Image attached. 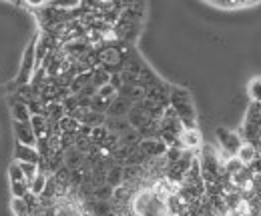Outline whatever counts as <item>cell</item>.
Listing matches in <instances>:
<instances>
[{"label":"cell","instance_id":"7","mask_svg":"<svg viewBox=\"0 0 261 216\" xmlns=\"http://www.w3.org/2000/svg\"><path fill=\"white\" fill-rule=\"evenodd\" d=\"M12 126H14V136H16V140H18V144H24V146L34 148V144H36V136H34L31 124L29 122H14Z\"/></svg>","mask_w":261,"mask_h":216},{"label":"cell","instance_id":"32","mask_svg":"<svg viewBox=\"0 0 261 216\" xmlns=\"http://www.w3.org/2000/svg\"><path fill=\"white\" fill-rule=\"evenodd\" d=\"M259 88H261L259 78H253V80H251V84H249V96H251V102H259Z\"/></svg>","mask_w":261,"mask_h":216},{"label":"cell","instance_id":"33","mask_svg":"<svg viewBox=\"0 0 261 216\" xmlns=\"http://www.w3.org/2000/svg\"><path fill=\"white\" fill-rule=\"evenodd\" d=\"M97 96H100V98H105V100H113V98L117 96V90H115L113 86L105 84L102 88H98V90H97Z\"/></svg>","mask_w":261,"mask_h":216},{"label":"cell","instance_id":"8","mask_svg":"<svg viewBox=\"0 0 261 216\" xmlns=\"http://www.w3.org/2000/svg\"><path fill=\"white\" fill-rule=\"evenodd\" d=\"M130 104L127 98H121V96H115L113 98V102L109 104V108H107V112H105V116L107 118H125V114L130 110Z\"/></svg>","mask_w":261,"mask_h":216},{"label":"cell","instance_id":"13","mask_svg":"<svg viewBox=\"0 0 261 216\" xmlns=\"http://www.w3.org/2000/svg\"><path fill=\"white\" fill-rule=\"evenodd\" d=\"M83 162H85V156L81 155V152H76L74 148H68L63 152V166H65L66 170H79L81 166H83Z\"/></svg>","mask_w":261,"mask_h":216},{"label":"cell","instance_id":"3","mask_svg":"<svg viewBox=\"0 0 261 216\" xmlns=\"http://www.w3.org/2000/svg\"><path fill=\"white\" fill-rule=\"evenodd\" d=\"M173 148H179V150H197L201 148V132L197 128H183L179 134H177V142Z\"/></svg>","mask_w":261,"mask_h":216},{"label":"cell","instance_id":"9","mask_svg":"<svg viewBox=\"0 0 261 216\" xmlns=\"http://www.w3.org/2000/svg\"><path fill=\"white\" fill-rule=\"evenodd\" d=\"M10 106H12V118H14V122H29V120H31L27 102H24L20 96L14 94V98L10 100Z\"/></svg>","mask_w":261,"mask_h":216},{"label":"cell","instance_id":"19","mask_svg":"<svg viewBox=\"0 0 261 216\" xmlns=\"http://www.w3.org/2000/svg\"><path fill=\"white\" fill-rule=\"evenodd\" d=\"M65 116H66V112L61 102H50V104H46V120L59 122V120L65 118Z\"/></svg>","mask_w":261,"mask_h":216},{"label":"cell","instance_id":"27","mask_svg":"<svg viewBox=\"0 0 261 216\" xmlns=\"http://www.w3.org/2000/svg\"><path fill=\"white\" fill-rule=\"evenodd\" d=\"M12 212H14V216H31L33 214L31 208L27 206V202H24L22 198H14V200H12Z\"/></svg>","mask_w":261,"mask_h":216},{"label":"cell","instance_id":"31","mask_svg":"<svg viewBox=\"0 0 261 216\" xmlns=\"http://www.w3.org/2000/svg\"><path fill=\"white\" fill-rule=\"evenodd\" d=\"M211 4L217 6V8H243V6L257 4V2H211Z\"/></svg>","mask_w":261,"mask_h":216},{"label":"cell","instance_id":"21","mask_svg":"<svg viewBox=\"0 0 261 216\" xmlns=\"http://www.w3.org/2000/svg\"><path fill=\"white\" fill-rule=\"evenodd\" d=\"M29 124H31L36 138H44V132H46V118L44 116H31Z\"/></svg>","mask_w":261,"mask_h":216},{"label":"cell","instance_id":"12","mask_svg":"<svg viewBox=\"0 0 261 216\" xmlns=\"http://www.w3.org/2000/svg\"><path fill=\"white\" fill-rule=\"evenodd\" d=\"M235 158H237L243 166H249L253 160L259 158V150H257L253 144H249V142H241V146H239V150H237Z\"/></svg>","mask_w":261,"mask_h":216},{"label":"cell","instance_id":"1","mask_svg":"<svg viewBox=\"0 0 261 216\" xmlns=\"http://www.w3.org/2000/svg\"><path fill=\"white\" fill-rule=\"evenodd\" d=\"M169 106L175 110L177 118L183 128H195V108H193V102H191V96L185 88H179V86H169Z\"/></svg>","mask_w":261,"mask_h":216},{"label":"cell","instance_id":"24","mask_svg":"<svg viewBox=\"0 0 261 216\" xmlns=\"http://www.w3.org/2000/svg\"><path fill=\"white\" fill-rule=\"evenodd\" d=\"M72 148H74L76 152H81L83 156L91 155V152L95 150V146L91 144V140H89V138H74V144H72Z\"/></svg>","mask_w":261,"mask_h":216},{"label":"cell","instance_id":"28","mask_svg":"<svg viewBox=\"0 0 261 216\" xmlns=\"http://www.w3.org/2000/svg\"><path fill=\"white\" fill-rule=\"evenodd\" d=\"M12 186V196L14 198H24L29 194V182L22 180V182H10Z\"/></svg>","mask_w":261,"mask_h":216},{"label":"cell","instance_id":"11","mask_svg":"<svg viewBox=\"0 0 261 216\" xmlns=\"http://www.w3.org/2000/svg\"><path fill=\"white\" fill-rule=\"evenodd\" d=\"M161 80H159V76L151 70V68H147V66H143L141 68V72L137 74V86L139 88H143V90H147V88H153V86H157Z\"/></svg>","mask_w":261,"mask_h":216},{"label":"cell","instance_id":"4","mask_svg":"<svg viewBox=\"0 0 261 216\" xmlns=\"http://www.w3.org/2000/svg\"><path fill=\"white\" fill-rule=\"evenodd\" d=\"M34 68H36V60H34V42H33V44L27 48V52H24V58H22V64H20V72H18V76H16L14 82H16L18 86L29 84Z\"/></svg>","mask_w":261,"mask_h":216},{"label":"cell","instance_id":"29","mask_svg":"<svg viewBox=\"0 0 261 216\" xmlns=\"http://www.w3.org/2000/svg\"><path fill=\"white\" fill-rule=\"evenodd\" d=\"M139 142V132L130 128L129 132H125L123 136H119V144H137Z\"/></svg>","mask_w":261,"mask_h":216},{"label":"cell","instance_id":"10","mask_svg":"<svg viewBox=\"0 0 261 216\" xmlns=\"http://www.w3.org/2000/svg\"><path fill=\"white\" fill-rule=\"evenodd\" d=\"M14 160L16 162H29V164H38L40 156L36 152V148L24 146V144H16L14 146Z\"/></svg>","mask_w":261,"mask_h":216},{"label":"cell","instance_id":"15","mask_svg":"<svg viewBox=\"0 0 261 216\" xmlns=\"http://www.w3.org/2000/svg\"><path fill=\"white\" fill-rule=\"evenodd\" d=\"M105 120H107V116H105V114H100V112H93V110H85L79 124H85V126H89V128H97V126H102Z\"/></svg>","mask_w":261,"mask_h":216},{"label":"cell","instance_id":"26","mask_svg":"<svg viewBox=\"0 0 261 216\" xmlns=\"http://www.w3.org/2000/svg\"><path fill=\"white\" fill-rule=\"evenodd\" d=\"M245 122L261 124V106H259V102H251V104H249V108H247V116H245Z\"/></svg>","mask_w":261,"mask_h":216},{"label":"cell","instance_id":"25","mask_svg":"<svg viewBox=\"0 0 261 216\" xmlns=\"http://www.w3.org/2000/svg\"><path fill=\"white\" fill-rule=\"evenodd\" d=\"M147 160H149V158L137 148V150H135V152H133V155L123 162V166H145V164H147Z\"/></svg>","mask_w":261,"mask_h":216},{"label":"cell","instance_id":"34","mask_svg":"<svg viewBox=\"0 0 261 216\" xmlns=\"http://www.w3.org/2000/svg\"><path fill=\"white\" fill-rule=\"evenodd\" d=\"M109 86H113L115 90H119V88L123 86V82H121V76H119V74H111V76H109Z\"/></svg>","mask_w":261,"mask_h":216},{"label":"cell","instance_id":"2","mask_svg":"<svg viewBox=\"0 0 261 216\" xmlns=\"http://www.w3.org/2000/svg\"><path fill=\"white\" fill-rule=\"evenodd\" d=\"M215 136L219 140V150H217V156H219V162L223 164L225 160H229L231 156L237 155L239 146H241V136L237 132H231L227 128H217L215 130Z\"/></svg>","mask_w":261,"mask_h":216},{"label":"cell","instance_id":"22","mask_svg":"<svg viewBox=\"0 0 261 216\" xmlns=\"http://www.w3.org/2000/svg\"><path fill=\"white\" fill-rule=\"evenodd\" d=\"M27 108H29V114L31 116H44L46 118V106L38 100V98H33L27 102Z\"/></svg>","mask_w":261,"mask_h":216},{"label":"cell","instance_id":"5","mask_svg":"<svg viewBox=\"0 0 261 216\" xmlns=\"http://www.w3.org/2000/svg\"><path fill=\"white\" fill-rule=\"evenodd\" d=\"M127 122L130 124L133 130H141V128H145L147 124L153 122V116H151V112H147L143 106L133 104L130 110L127 112Z\"/></svg>","mask_w":261,"mask_h":216},{"label":"cell","instance_id":"16","mask_svg":"<svg viewBox=\"0 0 261 216\" xmlns=\"http://www.w3.org/2000/svg\"><path fill=\"white\" fill-rule=\"evenodd\" d=\"M91 84V72H83V74H76L72 80H70V84H68V90L70 94H76L81 92L85 86H89Z\"/></svg>","mask_w":261,"mask_h":216},{"label":"cell","instance_id":"30","mask_svg":"<svg viewBox=\"0 0 261 216\" xmlns=\"http://www.w3.org/2000/svg\"><path fill=\"white\" fill-rule=\"evenodd\" d=\"M8 174H10V182H22V180H24V176H22V172H20L18 162H12V164H10Z\"/></svg>","mask_w":261,"mask_h":216},{"label":"cell","instance_id":"17","mask_svg":"<svg viewBox=\"0 0 261 216\" xmlns=\"http://www.w3.org/2000/svg\"><path fill=\"white\" fill-rule=\"evenodd\" d=\"M105 182L111 186V188H119V186L123 184V166H121V164L111 166V168L107 170V180H105Z\"/></svg>","mask_w":261,"mask_h":216},{"label":"cell","instance_id":"20","mask_svg":"<svg viewBox=\"0 0 261 216\" xmlns=\"http://www.w3.org/2000/svg\"><path fill=\"white\" fill-rule=\"evenodd\" d=\"M109 76H111V74L105 72L102 68H93V70H91V84L98 90V88H102L105 84H109Z\"/></svg>","mask_w":261,"mask_h":216},{"label":"cell","instance_id":"6","mask_svg":"<svg viewBox=\"0 0 261 216\" xmlns=\"http://www.w3.org/2000/svg\"><path fill=\"white\" fill-rule=\"evenodd\" d=\"M137 146L147 158H161L167 152V144L161 138H145V140H139Z\"/></svg>","mask_w":261,"mask_h":216},{"label":"cell","instance_id":"23","mask_svg":"<svg viewBox=\"0 0 261 216\" xmlns=\"http://www.w3.org/2000/svg\"><path fill=\"white\" fill-rule=\"evenodd\" d=\"M111 196H113V188L109 184H102L93 190V200H97V202H109Z\"/></svg>","mask_w":261,"mask_h":216},{"label":"cell","instance_id":"18","mask_svg":"<svg viewBox=\"0 0 261 216\" xmlns=\"http://www.w3.org/2000/svg\"><path fill=\"white\" fill-rule=\"evenodd\" d=\"M46 180H48V174H44V172H40V170H38V174H36L33 180L29 182V192L34 194V196H40V194H42V190H44Z\"/></svg>","mask_w":261,"mask_h":216},{"label":"cell","instance_id":"14","mask_svg":"<svg viewBox=\"0 0 261 216\" xmlns=\"http://www.w3.org/2000/svg\"><path fill=\"white\" fill-rule=\"evenodd\" d=\"M111 134H117V136H123L125 132L130 130V124L127 122V118H107L102 124Z\"/></svg>","mask_w":261,"mask_h":216}]
</instances>
